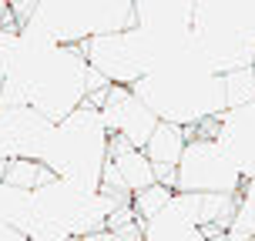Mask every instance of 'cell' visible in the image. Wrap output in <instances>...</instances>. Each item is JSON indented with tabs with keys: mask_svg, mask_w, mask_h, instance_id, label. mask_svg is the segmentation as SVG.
<instances>
[{
	"mask_svg": "<svg viewBox=\"0 0 255 241\" xmlns=\"http://www.w3.org/2000/svg\"><path fill=\"white\" fill-rule=\"evenodd\" d=\"M185 47L215 74L249 67L255 61V0H195Z\"/></svg>",
	"mask_w": 255,
	"mask_h": 241,
	"instance_id": "6da1fadb",
	"label": "cell"
},
{
	"mask_svg": "<svg viewBox=\"0 0 255 241\" xmlns=\"http://www.w3.org/2000/svg\"><path fill=\"white\" fill-rule=\"evenodd\" d=\"M108 138H111V131L101 117V107L84 101L67 117L54 121V131L47 138V148L40 154V161L51 167L57 178L77 181L84 188L98 191L104 161H108Z\"/></svg>",
	"mask_w": 255,
	"mask_h": 241,
	"instance_id": "7a4b0ae2",
	"label": "cell"
},
{
	"mask_svg": "<svg viewBox=\"0 0 255 241\" xmlns=\"http://www.w3.org/2000/svg\"><path fill=\"white\" fill-rule=\"evenodd\" d=\"M81 51L88 57V64L104 74L111 84H138L144 74H151L168 54H175L154 37L148 27H125V30H98L88 34L84 40H77Z\"/></svg>",
	"mask_w": 255,
	"mask_h": 241,
	"instance_id": "3957f363",
	"label": "cell"
},
{
	"mask_svg": "<svg viewBox=\"0 0 255 241\" xmlns=\"http://www.w3.org/2000/svg\"><path fill=\"white\" fill-rule=\"evenodd\" d=\"M242 174L235 171L225 151L218 148L215 138H188L178 161V181L175 191H222V194H239Z\"/></svg>",
	"mask_w": 255,
	"mask_h": 241,
	"instance_id": "277c9868",
	"label": "cell"
},
{
	"mask_svg": "<svg viewBox=\"0 0 255 241\" xmlns=\"http://www.w3.org/2000/svg\"><path fill=\"white\" fill-rule=\"evenodd\" d=\"M54 121L30 104H0V158H40Z\"/></svg>",
	"mask_w": 255,
	"mask_h": 241,
	"instance_id": "5b68a950",
	"label": "cell"
},
{
	"mask_svg": "<svg viewBox=\"0 0 255 241\" xmlns=\"http://www.w3.org/2000/svg\"><path fill=\"white\" fill-rule=\"evenodd\" d=\"M218 148L225 151L235 171L242 178L255 174V101L239 104V107H225L218 114Z\"/></svg>",
	"mask_w": 255,
	"mask_h": 241,
	"instance_id": "8992f818",
	"label": "cell"
},
{
	"mask_svg": "<svg viewBox=\"0 0 255 241\" xmlns=\"http://www.w3.org/2000/svg\"><path fill=\"white\" fill-rule=\"evenodd\" d=\"M185 144H188V131H185V124L158 121L154 131H151V138L144 141V154L151 158V164H171V167H178Z\"/></svg>",
	"mask_w": 255,
	"mask_h": 241,
	"instance_id": "52a82bcc",
	"label": "cell"
},
{
	"mask_svg": "<svg viewBox=\"0 0 255 241\" xmlns=\"http://www.w3.org/2000/svg\"><path fill=\"white\" fill-rule=\"evenodd\" d=\"M54 178H57V174H54L40 158H10V161H7V174H3L7 184L24 188V191H37Z\"/></svg>",
	"mask_w": 255,
	"mask_h": 241,
	"instance_id": "ba28073f",
	"label": "cell"
},
{
	"mask_svg": "<svg viewBox=\"0 0 255 241\" xmlns=\"http://www.w3.org/2000/svg\"><path fill=\"white\" fill-rule=\"evenodd\" d=\"M222 87H225V107H239V104L255 101V67H235L222 74Z\"/></svg>",
	"mask_w": 255,
	"mask_h": 241,
	"instance_id": "9c48e42d",
	"label": "cell"
},
{
	"mask_svg": "<svg viewBox=\"0 0 255 241\" xmlns=\"http://www.w3.org/2000/svg\"><path fill=\"white\" fill-rule=\"evenodd\" d=\"M30 204H34V191L13 188L7 181H0V221H10V225L20 228V221L30 211Z\"/></svg>",
	"mask_w": 255,
	"mask_h": 241,
	"instance_id": "30bf717a",
	"label": "cell"
},
{
	"mask_svg": "<svg viewBox=\"0 0 255 241\" xmlns=\"http://www.w3.org/2000/svg\"><path fill=\"white\" fill-rule=\"evenodd\" d=\"M171 194H175V188L154 181V184H148V188H141V191L131 194V208H134V215H138L141 221H148V218H154L168 201H171Z\"/></svg>",
	"mask_w": 255,
	"mask_h": 241,
	"instance_id": "8fae6325",
	"label": "cell"
},
{
	"mask_svg": "<svg viewBox=\"0 0 255 241\" xmlns=\"http://www.w3.org/2000/svg\"><path fill=\"white\" fill-rule=\"evenodd\" d=\"M229 228L239 235H255V174L245 178L239 194H235V218H232Z\"/></svg>",
	"mask_w": 255,
	"mask_h": 241,
	"instance_id": "7c38bea8",
	"label": "cell"
},
{
	"mask_svg": "<svg viewBox=\"0 0 255 241\" xmlns=\"http://www.w3.org/2000/svg\"><path fill=\"white\" fill-rule=\"evenodd\" d=\"M0 241H27V235L10 221H0Z\"/></svg>",
	"mask_w": 255,
	"mask_h": 241,
	"instance_id": "4fadbf2b",
	"label": "cell"
},
{
	"mask_svg": "<svg viewBox=\"0 0 255 241\" xmlns=\"http://www.w3.org/2000/svg\"><path fill=\"white\" fill-rule=\"evenodd\" d=\"M3 174H7V161L0 158V181H3Z\"/></svg>",
	"mask_w": 255,
	"mask_h": 241,
	"instance_id": "5bb4252c",
	"label": "cell"
},
{
	"mask_svg": "<svg viewBox=\"0 0 255 241\" xmlns=\"http://www.w3.org/2000/svg\"><path fill=\"white\" fill-rule=\"evenodd\" d=\"M67 241H84V238H67Z\"/></svg>",
	"mask_w": 255,
	"mask_h": 241,
	"instance_id": "9a60e30c",
	"label": "cell"
},
{
	"mask_svg": "<svg viewBox=\"0 0 255 241\" xmlns=\"http://www.w3.org/2000/svg\"><path fill=\"white\" fill-rule=\"evenodd\" d=\"M249 241H255V235H249Z\"/></svg>",
	"mask_w": 255,
	"mask_h": 241,
	"instance_id": "2e32d148",
	"label": "cell"
}]
</instances>
